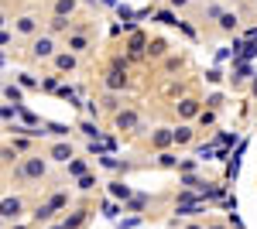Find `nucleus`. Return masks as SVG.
I'll return each instance as SVG.
<instances>
[{
    "label": "nucleus",
    "mask_w": 257,
    "mask_h": 229,
    "mask_svg": "<svg viewBox=\"0 0 257 229\" xmlns=\"http://www.w3.org/2000/svg\"><path fill=\"white\" fill-rule=\"evenodd\" d=\"M41 174H45V161H41V157H28L24 168H21V178H24V181H35Z\"/></svg>",
    "instance_id": "obj_1"
},
{
    "label": "nucleus",
    "mask_w": 257,
    "mask_h": 229,
    "mask_svg": "<svg viewBox=\"0 0 257 229\" xmlns=\"http://www.w3.org/2000/svg\"><path fill=\"white\" fill-rule=\"evenodd\" d=\"M18 215H21V202L18 198H14V202L7 198V202H4V219H18Z\"/></svg>",
    "instance_id": "obj_2"
},
{
    "label": "nucleus",
    "mask_w": 257,
    "mask_h": 229,
    "mask_svg": "<svg viewBox=\"0 0 257 229\" xmlns=\"http://www.w3.org/2000/svg\"><path fill=\"white\" fill-rule=\"evenodd\" d=\"M76 62H72V55H59V69H72Z\"/></svg>",
    "instance_id": "obj_3"
},
{
    "label": "nucleus",
    "mask_w": 257,
    "mask_h": 229,
    "mask_svg": "<svg viewBox=\"0 0 257 229\" xmlns=\"http://www.w3.org/2000/svg\"><path fill=\"white\" fill-rule=\"evenodd\" d=\"M52 154H55V157H59V161H62V157H65V154H72V151H69V147H65V144H59V147H55V151H52Z\"/></svg>",
    "instance_id": "obj_4"
},
{
    "label": "nucleus",
    "mask_w": 257,
    "mask_h": 229,
    "mask_svg": "<svg viewBox=\"0 0 257 229\" xmlns=\"http://www.w3.org/2000/svg\"><path fill=\"white\" fill-rule=\"evenodd\" d=\"M206 229H226V226H223V222H213V226H206Z\"/></svg>",
    "instance_id": "obj_5"
},
{
    "label": "nucleus",
    "mask_w": 257,
    "mask_h": 229,
    "mask_svg": "<svg viewBox=\"0 0 257 229\" xmlns=\"http://www.w3.org/2000/svg\"><path fill=\"white\" fill-rule=\"evenodd\" d=\"M185 229H202V226H185Z\"/></svg>",
    "instance_id": "obj_6"
}]
</instances>
